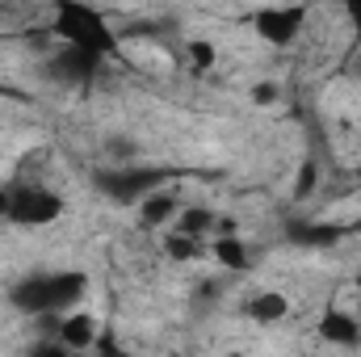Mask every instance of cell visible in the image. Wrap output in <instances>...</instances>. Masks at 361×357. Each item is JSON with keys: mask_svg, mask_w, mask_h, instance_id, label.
Returning a JSON list of instances; mask_svg holds the SVG:
<instances>
[{"mask_svg": "<svg viewBox=\"0 0 361 357\" xmlns=\"http://www.w3.org/2000/svg\"><path fill=\"white\" fill-rule=\"evenodd\" d=\"M85 294H89V273L85 269H34L8 290V303L21 315H47L51 320V315L76 311Z\"/></svg>", "mask_w": 361, "mask_h": 357, "instance_id": "obj_1", "label": "cell"}, {"mask_svg": "<svg viewBox=\"0 0 361 357\" xmlns=\"http://www.w3.org/2000/svg\"><path fill=\"white\" fill-rule=\"evenodd\" d=\"M63 210H68L63 193H59L55 185H47V181H17V185L8 189V223H13V227L38 231V227L59 223Z\"/></svg>", "mask_w": 361, "mask_h": 357, "instance_id": "obj_2", "label": "cell"}, {"mask_svg": "<svg viewBox=\"0 0 361 357\" xmlns=\"http://www.w3.org/2000/svg\"><path fill=\"white\" fill-rule=\"evenodd\" d=\"M248 25H252V38H261L265 47H294V42L307 38L311 8H302V4H269V8L248 13Z\"/></svg>", "mask_w": 361, "mask_h": 357, "instance_id": "obj_3", "label": "cell"}, {"mask_svg": "<svg viewBox=\"0 0 361 357\" xmlns=\"http://www.w3.org/2000/svg\"><path fill=\"white\" fill-rule=\"evenodd\" d=\"M92 185L114 202V206H139L152 189L164 185L160 169H130V164H114V169H97Z\"/></svg>", "mask_w": 361, "mask_h": 357, "instance_id": "obj_4", "label": "cell"}, {"mask_svg": "<svg viewBox=\"0 0 361 357\" xmlns=\"http://www.w3.org/2000/svg\"><path fill=\"white\" fill-rule=\"evenodd\" d=\"M101 332H105V320L97 311H89V307H76V311H68V315L55 320V341L63 349H72L76 357L92 353L97 341H101Z\"/></svg>", "mask_w": 361, "mask_h": 357, "instance_id": "obj_5", "label": "cell"}, {"mask_svg": "<svg viewBox=\"0 0 361 357\" xmlns=\"http://www.w3.org/2000/svg\"><path fill=\"white\" fill-rule=\"evenodd\" d=\"M180 206H185L180 193H173V189L160 185V189H152V193L135 206V223H139V231H147V236H152V231H169V227L177 223Z\"/></svg>", "mask_w": 361, "mask_h": 357, "instance_id": "obj_6", "label": "cell"}, {"mask_svg": "<svg viewBox=\"0 0 361 357\" xmlns=\"http://www.w3.org/2000/svg\"><path fill=\"white\" fill-rule=\"evenodd\" d=\"M244 315H248V324H257V328H277V324H286V320L294 315V298H290V290H281V286L257 290V294H248Z\"/></svg>", "mask_w": 361, "mask_h": 357, "instance_id": "obj_7", "label": "cell"}, {"mask_svg": "<svg viewBox=\"0 0 361 357\" xmlns=\"http://www.w3.org/2000/svg\"><path fill=\"white\" fill-rule=\"evenodd\" d=\"M315 337L324 345H357L361 341V315L341 307V303H324L319 320H315Z\"/></svg>", "mask_w": 361, "mask_h": 357, "instance_id": "obj_8", "label": "cell"}, {"mask_svg": "<svg viewBox=\"0 0 361 357\" xmlns=\"http://www.w3.org/2000/svg\"><path fill=\"white\" fill-rule=\"evenodd\" d=\"M223 273H244L252 265V253H248V236H214L210 240V257Z\"/></svg>", "mask_w": 361, "mask_h": 357, "instance_id": "obj_9", "label": "cell"}, {"mask_svg": "<svg viewBox=\"0 0 361 357\" xmlns=\"http://www.w3.org/2000/svg\"><path fill=\"white\" fill-rule=\"evenodd\" d=\"M160 257L173 261V265H193V261H206L210 257V244L206 240H193V236H180V231H164L160 236Z\"/></svg>", "mask_w": 361, "mask_h": 357, "instance_id": "obj_10", "label": "cell"}, {"mask_svg": "<svg viewBox=\"0 0 361 357\" xmlns=\"http://www.w3.org/2000/svg\"><path fill=\"white\" fill-rule=\"evenodd\" d=\"M319 177H324L319 160H302V164H298V173H294V202H307V198L319 189Z\"/></svg>", "mask_w": 361, "mask_h": 357, "instance_id": "obj_11", "label": "cell"}, {"mask_svg": "<svg viewBox=\"0 0 361 357\" xmlns=\"http://www.w3.org/2000/svg\"><path fill=\"white\" fill-rule=\"evenodd\" d=\"M25 357H76V353H72V349H63L55 337H38V341L30 345V353H25Z\"/></svg>", "mask_w": 361, "mask_h": 357, "instance_id": "obj_12", "label": "cell"}, {"mask_svg": "<svg viewBox=\"0 0 361 357\" xmlns=\"http://www.w3.org/2000/svg\"><path fill=\"white\" fill-rule=\"evenodd\" d=\"M248 97H252V105H261V109H265V105H277V101H281V85H277V80H261V85H252Z\"/></svg>", "mask_w": 361, "mask_h": 357, "instance_id": "obj_13", "label": "cell"}, {"mask_svg": "<svg viewBox=\"0 0 361 357\" xmlns=\"http://www.w3.org/2000/svg\"><path fill=\"white\" fill-rule=\"evenodd\" d=\"M0 219H8V189L0 185Z\"/></svg>", "mask_w": 361, "mask_h": 357, "instance_id": "obj_14", "label": "cell"}, {"mask_svg": "<svg viewBox=\"0 0 361 357\" xmlns=\"http://www.w3.org/2000/svg\"><path fill=\"white\" fill-rule=\"evenodd\" d=\"M353 286H357V290H361V265L353 269Z\"/></svg>", "mask_w": 361, "mask_h": 357, "instance_id": "obj_15", "label": "cell"}, {"mask_svg": "<svg viewBox=\"0 0 361 357\" xmlns=\"http://www.w3.org/2000/svg\"><path fill=\"white\" fill-rule=\"evenodd\" d=\"M227 357H244V353H227Z\"/></svg>", "mask_w": 361, "mask_h": 357, "instance_id": "obj_16", "label": "cell"}, {"mask_svg": "<svg viewBox=\"0 0 361 357\" xmlns=\"http://www.w3.org/2000/svg\"><path fill=\"white\" fill-rule=\"evenodd\" d=\"M0 97H4V89H0Z\"/></svg>", "mask_w": 361, "mask_h": 357, "instance_id": "obj_17", "label": "cell"}]
</instances>
